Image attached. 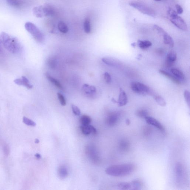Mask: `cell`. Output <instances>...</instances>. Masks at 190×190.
Listing matches in <instances>:
<instances>
[{
	"label": "cell",
	"mask_w": 190,
	"mask_h": 190,
	"mask_svg": "<svg viewBox=\"0 0 190 190\" xmlns=\"http://www.w3.org/2000/svg\"><path fill=\"white\" fill-rule=\"evenodd\" d=\"M136 169V166L133 164H123L111 165L105 169V172L111 176L122 177L131 175Z\"/></svg>",
	"instance_id": "1"
},
{
	"label": "cell",
	"mask_w": 190,
	"mask_h": 190,
	"mask_svg": "<svg viewBox=\"0 0 190 190\" xmlns=\"http://www.w3.org/2000/svg\"><path fill=\"white\" fill-rule=\"evenodd\" d=\"M1 40L4 47L10 53L16 54L21 51V47L20 44L16 39L10 37L5 32H2Z\"/></svg>",
	"instance_id": "2"
},
{
	"label": "cell",
	"mask_w": 190,
	"mask_h": 190,
	"mask_svg": "<svg viewBox=\"0 0 190 190\" xmlns=\"http://www.w3.org/2000/svg\"><path fill=\"white\" fill-rule=\"evenodd\" d=\"M167 15L170 22L182 30L186 31L188 30V27L185 21L178 16L176 12L169 8L167 11Z\"/></svg>",
	"instance_id": "3"
},
{
	"label": "cell",
	"mask_w": 190,
	"mask_h": 190,
	"mask_svg": "<svg viewBox=\"0 0 190 190\" xmlns=\"http://www.w3.org/2000/svg\"><path fill=\"white\" fill-rule=\"evenodd\" d=\"M129 4L131 7L135 8L145 15L153 17H155L156 16V14L154 10L144 3L139 1H133L130 2Z\"/></svg>",
	"instance_id": "4"
},
{
	"label": "cell",
	"mask_w": 190,
	"mask_h": 190,
	"mask_svg": "<svg viewBox=\"0 0 190 190\" xmlns=\"http://www.w3.org/2000/svg\"><path fill=\"white\" fill-rule=\"evenodd\" d=\"M33 12L34 15L39 18L53 15L55 12L54 8L47 4L35 7Z\"/></svg>",
	"instance_id": "5"
},
{
	"label": "cell",
	"mask_w": 190,
	"mask_h": 190,
	"mask_svg": "<svg viewBox=\"0 0 190 190\" xmlns=\"http://www.w3.org/2000/svg\"><path fill=\"white\" fill-rule=\"evenodd\" d=\"M26 29L32 35L38 42L42 43L45 40L43 34L38 27L31 22H27L25 25Z\"/></svg>",
	"instance_id": "6"
},
{
	"label": "cell",
	"mask_w": 190,
	"mask_h": 190,
	"mask_svg": "<svg viewBox=\"0 0 190 190\" xmlns=\"http://www.w3.org/2000/svg\"><path fill=\"white\" fill-rule=\"evenodd\" d=\"M131 87L134 92L144 96L147 94L153 95L149 87L143 83L133 82L131 83Z\"/></svg>",
	"instance_id": "7"
},
{
	"label": "cell",
	"mask_w": 190,
	"mask_h": 190,
	"mask_svg": "<svg viewBox=\"0 0 190 190\" xmlns=\"http://www.w3.org/2000/svg\"><path fill=\"white\" fill-rule=\"evenodd\" d=\"M153 29L156 31L160 36H162L163 40V42L164 44L168 45L170 48H172L174 46V42L173 39L163 29L159 26L155 25L153 26Z\"/></svg>",
	"instance_id": "8"
},
{
	"label": "cell",
	"mask_w": 190,
	"mask_h": 190,
	"mask_svg": "<svg viewBox=\"0 0 190 190\" xmlns=\"http://www.w3.org/2000/svg\"><path fill=\"white\" fill-rule=\"evenodd\" d=\"M175 172L176 176V182L178 185L182 184L185 180L184 167L182 164L180 162H178L175 166Z\"/></svg>",
	"instance_id": "9"
},
{
	"label": "cell",
	"mask_w": 190,
	"mask_h": 190,
	"mask_svg": "<svg viewBox=\"0 0 190 190\" xmlns=\"http://www.w3.org/2000/svg\"><path fill=\"white\" fill-rule=\"evenodd\" d=\"M120 117V114L119 113L114 112L110 113L106 118V123L110 127H113L118 123Z\"/></svg>",
	"instance_id": "10"
},
{
	"label": "cell",
	"mask_w": 190,
	"mask_h": 190,
	"mask_svg": "<svg viewBox=\"0 0 190 190\" xmlns=\"http://www.w3.org/2000/svg\"><path fill=\"white\" fill-rule=\"evenodd\" d=\"M146 121L148 124L154 126L159 130L160 131L162 132H165V128L162 124L160 123L158 120L152 117L148 116L146 117L145 118Z\"/></svg>",
	"instance_id": "11"
},
{
	"label": "cell",
	"mask_w": 190,
	"mask_h": 190,
	"mask_svg": "<svg viewBox=\"0 0 190 190\" xmlns=\"http://www.w3.org/2000/svg\"><path fill=\"white\" fill-rule=\"evenodd\" d=\"M177 59L176 53L174 51H171L169 53L166 57L165 64L168 67H172Z\"/></svg>",
	"instance_id": "12"
},
{
	"label": "cell",
	"mask_w": 190,
	"mask_h": 190,
	"mask_svg": "<svg viewBox=\"0 0 190 190\" xmlns=\"http://www.w3.org/2000/svg\"><path fill=\"white\" fill-rule=\"evenodd\" d=\"M127 103V97L125 92L122 89L120 88L119 97L117 103L118 106L122 107L125 105Z\"/></svg>",
	"instance_id": "13"
},
{
	"label": "cell",
	"mask_w": 190,
	"mask_h": 190,
	"mask_svg": "<svg viewBox=\"0 0 190 190\" xmlns=\"http://www.w3.org/2000/svg\"><path fill=\"white\" fill-rule=\"evenodd\" d=\"M81 131L82 133L85 135H88L91 133L96 135L97 133V130L93 126L90 125L87 126H82L80 127Z\"/></svg>",
	"instance_id": "14"
},
{
	"label": "cell",
	"mask_w": 190,
	"mask_h": 190,
	"mask_svg": "<svg viewBox=\"0 0 190 190\" xmlns=\"http://www.w3.org/2000/svg\"><path fill=\"white\" fill-rule=\"evenodd\" d=\"M131 143L128 140L126 139H122L120 141L118 147L121 151L127 152L131 149Z\"/></svg>",
	"instance_id": "15"
},
{
	"label": "cell",
	"mask_w": 190,
	"mask_h": 190,
	"mask_svg": "<svg viewBox=\"0 0 190 190\" xmlns=\"http://www.w3.org/2000/svg\"><path fill=\"white\" fill-rule=\"evenodd\" d=\"M102 61L108 66H112V67H118L121 64L120 62L118 60L109 57L103 58Z\"/></svg>",
	"instance_id": "16"
},
{
	"label": "cell",
	"mask_w": 190,
	"mask_h": 190,
	"mask_svg": "<svg viewBox=\"0 0 190 190\" xmlns=\"http://www.w3.org/2000/svg\"><path fill=\"white\" fill-rule=\"evenodd\" d=\"M94 148L92 147H88L87 148V153L91 159L94 161V162H97L99 161V157H98L97 153H96Z\"/></svg>",
	"instance_id": "17"
},
{
	"label": "cell",
	"mask_w": 190,
	"mask_h": 190,
	"mask_svg": "<svg viewBox=\"0 0 190 190\" xmlns=\"http://www.w3.org/2000/svg\"><path fill=\"white\" fill-rule=\"evenodd\" d=\"M58 176L61 179H64L68 176L69 173L67 167L64 165H61L58 170Z\"/></svg>",
	"instance_id": "18"
},
{
	"label": "cell",
	"mask_w": 190,
	"mask_h": 190,
	"mask_svg": "<svg viewBox=\"0 0 190 190\" xmlns=\"http://www.w3.org/2000/svg\"><path fill=\"white\" fill-rule=\"evenodd\" d=\"M159 72L160 74H162V75H165L166 77L168 78L170 80H171L173 82L177 84H180V82L179 79L175 77L174 75H172L169 73L167 71H164L163 70H159Z\"/></svg>",
	"instance_id": "19"
},
{
	"label": "cell",
	"mask_w": 190,
	"mask_h": 190,
	"mask_svg": "<svg viewBox=\"0 0 190 190\" xmlns=\"http://www.w3.org/2000/svg\"><path fill=\"white\" fill-rule=\"evenodd\" d=\"M6 2L10 6L15 8H20L24 3V0H6Z\"/></svg>",
	"instance_id": "20"
},
{
	"label": "cell",
	"mask_w": 190,
	"mask_h": 190,
	"mask_svg": "<svg viewBox=\"0 0 190 190\" xmlns=\"http://www.w3.org/2000/svg\"><path fill=\"white\" fill-rule=\"evenodd\" d=\"M46 77L48 80L50 81L51 83H53L57 88L60 90L62 89V84L59 82V81L57 80L55 78L52 77L51 75L48 73H46Z\"/></svg>",
	"instance_id": "21"
},
{
	"label": "cell",
	"mask_w": 190,
	"mask_h": 190,
	"mask_svg": "<svg viewBox=\"0 0 190 190\" xmlns=\"http://www.w3.org/2000/svg\"><path fill=\"white\" fill-rule=\"evenodd\" d=\"M137 43L139 48L142 49H146L152 45L151 42L148 40H139Z\"/></svg>",
	"instance_id": "22"
},
{
	"label": "cell",
	"mask_w": 190,
	"mask_h": 190,
	"mask_svg": "<svg viewBox=\"0 0 190 190\" xmlns=\"http://www.w3.org/2000/svg\"><path fill=\"white\" fill-rule=\"evenodd\" d=\"M83 89L87 94H92L96 93V89L94 86H90L88 84H84L83 86Z\"/></svg>",
	"instance_id": "23"
},
{
	"label": "cell",
	"mask_w": 190,
	"mask_h": 190,
	"mask_svg": "<svg viewBox=\"0 0 190 190\" xmlns=\"http://www.w3.org/2000/svg\"><path fill=\"white\" fill-rule=\"evenodd\" d=\"M171 72L173 75L178 79L183 80L185 79V75L180 70L177 68H172L171 70Z\"/></svg>",
	"instance_id": "24"
},
{
	"label": "cell",
	"mask_w": 190,
	"mask_h": 190,
	"mask_svg": "<svg viewBox=\"0 0 190 190\" xmlns=\"http://www.w3.org/2000/svg\"><path fill=\"white\" fill-rule=\"evenodd\" d=\"M80 121L83 126H87L92 122V119L89 116L83 115L81 118Z\"/></svg>",
	"instance_id": "25"
},
{
	"label": "cell",
	"mask_w": 190,
	"mask_h": 190,
	"mask_svg": "<svg viewBox=\"0 0 190 190\" xmlns=\"http://www.w3.org/2000/svg\"><path fill=\"white\" fill-rule=\"evenodd\" d=\"M47 64L50 68L54 69L57 66V61L56 58L55 57H50L47 61Z\"/></svg>",
	"instance_id": "26"
},
{
	"label": "cell",
	"mask_w": 190,
	"mask_h": 190,
	"mask_svg": "<svg viewBox=\"0 0 190 190\" xmlns=\"http://www.w3.org/2000/svg\"><path fill=\"white\" fill-rule=\"evenodd\" d=\"M131 183V190L141 189L142 187V183L139 180H134Z\"/></svg>",
	"instance_id": "27"
},
{
	"label": "cell",
	"mask_w": 190,
	"mask_h": 190,
	"mask_svg": "<svg viewBox=\"0 0 190 190\" xmlns=\"http://www.w3.org/2000/svg\"><path fill=\"white\" fill-rule=\"evenodd\" d=\"M84 31L86 33H90L91 31V22L90 18L87 17L85 18L84 23Z\"/></svg>",
	"instance_id": "28"
},
{
	"label": "cell",
	"mask_w": 190,
	"mask_h": 190,
	"mask_svg": "<svg viewBox=\"0 0 190 190\" xmlns=\"http://www.w3.org/2000/svg\"><path fill=\"white\" fill-rule=\"evenodd\" d=\"M58 27L60 32H62V33H67L68 31V27L64 22L62 21L59 22L58 23Z\"/></svg>",
	"instance_id": "29"
},
{
	"label": "cell",
	"mask_w": 190,
	"mask_h": 190,
	"mask_svg": "<svg viewBox=\"0 0 190 190\" xmlns=\"http://www.w3.org/2000/svg\"><path fill=\"white\" fill-rule=\"evenodd\" d=\"M117 187L121 190H130L131 189V183L122 182L118 183Z\"/></svg>",
	"instance_id": "30"
},
{
	"label": "cell",
	"mask_w": 190,
	"mask_h": 190,
	"mask_svg": "<svg viewBox=\"0 0 190 190\" xmlns=\"http://www.w3.org/2000/svg\"><path fill=\"white\" fill-rule=\"evenodd\" d=\"M136 115L139 118H145L146 117L148 116V113L147 111L144 109L139 110L136 111Z\"/></svg>",
	"instance_id": "31"
},
{
	"label": "cell",
	"mask_w": 190,
	"mask_h": 190,
	"mask_svg": "<svg viewBox=\"0 0 190 190\" xmlns=\"http://www.w3.org/2000/svg\"><path fill=\"white\" fill-rule=\"evenodd\" d=\"M152 128L149 126H144L143 129V134L144 136H149L152 133Z\"/></svg>",
	"instance_id": "32"
},
{
	"label": "cell",
	"mask_w": 190,
	"mask_h": 190,
	"mask_svg": "<svg viewBox=\"0 0 190 190\" xmlns=\"http://www.w3.org/2000/svg\"><path fill=\"white\" fill-rule=\"evenodd\" d=\"M155 100L159 105L161 106H166V101L162 97L159 96H155L154 98Z\"/></svg>",
	"instance_id": "33"
},
{
	"label": "cell",
	"mask_w": 190,
	"mask_h": 190,
	"mask_svg": "<svg viewBox=\"0 0 190 190\" xmlns=\"http://www.w3.org/2000/svg\"><path fill=\"white\" fill-rule=\"evenodd\" d=\"M23 81V85L25 86L28 89H31L33 87V86L30 84L29 81L25 77L23 76L22 77Z\"/></svg>",
	"instance_id": "34"
},
{
	"label": "cell",
	"mask_w": 190,
	"mask_h": 190,
	"mask_svg": "<svg viewBox=\"0 0 190 190\" xmlns=\"http://www.w3.org/2000/svg\"><path fill=\"white\" fill-rule=\"evenodd\" d=\"M23 122L25 124L29 126L35 127L36 126V124L33 121L31 120L28 118L25 117H23Z\"/></svg>",
	"instance_id": "35"
},
{
	"label": "cell",
	"mask_w": 190,
	"mask_h": 190,
	"mask_svg": "<svg viewBox=\"0 0 190 190\" xmlns=\"http://www.w3.org/2000/svg\"><path fill=\"white\" fill-rule=\"evenodd\" d=\"M57 94L61 105L62 106H65L66 105V101L64 96L59 93H57Z\"/></svg>",
	"instance_id": "36"
},
{
	"label": "cell",
	"mask_w": 190,
	"mask_h": 190,
	"mask_svg": "<svg viewBox=\"0 0 190 190\" xmlns=\"http://www.w3.org/2000/svg\"><path fill=\"white\" fill-rule=\"evenodd\" d=\"M71 108H72V111L74 114L75 115L79 116L81 114V111L80 109L76 106L74 105H71Z\"/></svg>",
	"instance_id": "37"
},
{
	"label": "cell",
	"mask_w": 190,
	"mask_h": 190,
	"mask_svg": "<svg viewBox=\"0 0 190 190\" xmlns=\"http://www.w3.org/2000/svg\"><path fill=\"white\" fill-rule=\"evenodd\" d=\"M184 96L186 102H187V104H188L189 107L190 105V94L188 90L185 91Z\"/></svg>",
	"instance_id": "38"
},
{
	"label": "cell",
	"mask_w": 190,
	"mask_h": 190,
	"mask_svg": "<svg viewBox=\"0 0 190 190\" xmlns=\"http://www.w3.org/2000/svg\"><path fill=\"white\" fill-rule=\"evenodd\" d=\"M104 78L107 84H110L111 82V77L110 74L107 72H105L104 74Z\"/></svg>",
	"instance_id": "39"
},
{
	"label": "cell",
	"mask_w": 190,
	"mask_h": 190,
	"mask_svg": "<svg viewBox=\"0 0 190 190\" xmlns=\"http://www.w3.org/2000/svg\"><path fill=\"white\" fill-rule=\"evenodd\" d=\"M3 151L5 155L8 156L10 154V149L7 144H5L3 146Z\"/></svg>",
	"instance_id": "40"
},
{
	"label": "cell",
	"mask_w": 190,
	"mask_h": 190,
	"mask_svg": "<svg viewBox=\"0 0 190 190\" xmlns=\"http://www.w3.org/2000/svg\"><path fill=\"white\" fill-rule=\"evenodd\" d=\"M176 13L178 14H181L183 12V9L182 6L179 4L176 5Z\"/></svg>",
	"instance_id": "41"
},
{
	"label": "cell",
	"mask_w": 190,
	"mask_h": 190,
	"mask_svg": "<svg viewBox=\"0 0 190 190\" xmlns=\"http://www.w3.org/2000/svg\"><path fill=\"white\" fill-rule=\"evenodd\" d=\"M14 82L16 84H17L18 85H23V81L22 79H16L14 81Z\"/></svg>",
	"instance_id": "42"
},
{
	"label": "cell",
	"mask_w": 190,
	"mask_h": 190,
	"mask_svg": "<svg viewBox=\"0 0 190 190\" xmlns=\"http://www.w3.org/2000/svg\"><path fill=\"white\" fill-rule=\"evenodd\" d=\"M35 156L37 159H41V155L39 154V153H36V154L35 155Z\"/></svg>",
	"instance_id": "43"
},
{
	"label": "cell",
	"mask_w": 190,
	"mask_h": 190,
	"mask_svg": "<svg viewBox=\"0 0 190 190\" xmlns=\"http://www.w3.org/2000/svg\"><path fill=\"white\" fill-rule=\"evenodd\" d=\"M126 124L127 126H129L131 124V121H130L129 119H127L126 120Z\"/></svg>",
	"instance_id": "44"
},
{
	"label": "cell",
	"mask_w": 190,
	"mask_h": 190,
	"mask_svg": "<svg viewBox=\"0 0 190 190\" xmlns=\"http://www.w3.org/2000/svg\"><path fill=\"white\" fill-rule=\"evenodd\" d=\"M1 42H2V41H0V54L2 51V47H1Z\"/></svg>",
	"instance_id": "45"
},
{
	"label": "cell",
	"mask_w": 190,
	"mask_h": 190,
	"mask_svg": "<svg viewBox=\"0 0 190 190\" xmlns=\"http://www.w3.org/2000/svg\"><path fill=\"white\" fill-rule=\"evenodd\" d=\"M40 142V140H39L38 139H36V140H35V143H36V144H38Z\"/></svg>",
	"instance_id": "46"
},
{
	"label": "cell",
	"mask_w": 190,
	"mask_h": 190,
	"mask_svg": "<svg viewBox=\"0 0 190 190\" xmlns=\"http://www.w3.org/2000/svg\"><path fill=\"white\" fill-rule=\"evenodd\" d=\"M131 45L133 47H135L136 46V43H133L131 44Z\"/></svg>",
	"instance_id": "47"
},
{
	"label": "cell",
	"mask_w": 190,
	"mask_h": 190,
	"mask_svg": "<svg viewBox=\"0 0 190 190\" xmlns=\"http://www.w3.org/2000/svg\"><path fill=\"white\" fill-rule=\"evenodd\" d=\"M154 1H162V0H154Z\"/></svg>",
	"instance_id": "48"
}]
</instances>
